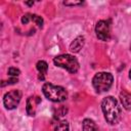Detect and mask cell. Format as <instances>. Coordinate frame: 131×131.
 <instances>
[{"instance_id": "obj_1", "label": "cell", "mask_w": 131, "mask_h": 131, "mask_svg": "<svg viewBox=\"0 0 131 131\" xmlns=\"http://www.w3.org/2000/svg\"><path fill=\"white\" fill-rule=\"evenodd\" d=\"M101 110L104 119L112 125L118 124L122 119V110L118 100L113 96H106L101 102Z\"/></svg>"}, {"instance_id": "obj_2", "label": "cell", "mask_w": 131, "mask_h": 131, "mask_svg": "<svg viewBox=\"0 0 131 131\" xmlns=\"http://www.w3.org/2000/svg\"><path fill=\"white\" fill-rule=\"evenodd\" d=\"M42 92L47 99L53 102H61L68 98V92L63 87L51 83H45L42 87Z\"/></svg>"}, {"instance_id": "obj_3", "label": "cell", "mask_w": 131, "mask_h": 131, "mask_svg": "<svg viewBox=\"0 0 131 131\" xmlns=\"http://www.w3.org/2000/svg\"><path fill=\"white\" fill-rule=\"evenodd\" d=\"M55 66L66 69L68 72L75 74L79 70V62L74 55L71 54H60L53 58Z\"/></svg>"}, {"instance_id": "obj_4", "label": "cell", "mask_w": 131, "mask_h": 131, "mask_svg": "<svg viewBox=\"0 0 131 131\" xmlns=\"http://www.w3.org/2000/svg\"><path fill=\"white\" fill-rule=\"evenodd\" d=\"M113 81L114 77L111 73L100 72L93 77L92 85L97 92H104L111 88V86L113 85Z\"/></svg>"}, {"instance_id": "obj_5", "label": "cell", "mask_w": 131, "mask_h": 131, "mask_svg": "<svg viewBox=\"0 0 131 131\" xmlns=\"http://www.w3.org/2000/svg\"><path fill=\"white\" fill-rule=\"evenodd\" d=\"M20 98H21V92L20 90H11L7 93H5L4 97H3V103H4V106L8 110H13L15 108L19 101H20Z\"/></svg>"}, {"instance_id": "obj_6", "label": "cell", "mask_w": 131, "mask_h": 131, "mask_svg": "<svg viewBox=\"0 0 131 131\" xmlns=\"http://www.w3.org/2000/svg\"><path fill=\"white\" fill-rule=\"evenodd\" d=\"M95 33L98 39L107 41L111 38V25L107 20H99L95 26Z\"/></svg>"}, {"instance_id": "obj_7", "label": "cell", "mask_w": 131, "mask_h": 131, "mask_svg": "<svg viewBox=\"0 0 131 131\" xmlns=\"http://www.w3.org/2000/svg\"><path fill=\"white\" fill-rule=\"evenodd\" d=\"M40 102V98L39 97H34V96H30L27 100V113L29 116H34L36 113V105Z\"/></svg>"}, {"instance_id": "obj_8", "label": "cell", "mask_w": 131, "mask_h": 131, "mask_svg": "<svg viewBox=\"0 0 131 131\" xmlns=\"http://www.w3.org/2000/svg\"><path fill=\"white\" fill-rule=\"evenodd\" d=\"M84 43H85V38L84 36H78L76 39H74V41L71 43L70 45V50L74 53H77L79 52L82 47L84 46Z\"/></svg>"}, {"instance_id": "obj_9", "label": "cell", "mask_w": 131, "mask_h": 131, "mask_svg": "<svg viewBox=\"0 0 131 131\" xmlns=\"http://www.w3.org/2000/svg\"><path fill=\"white\" fill-rule=\"evenodd\" d=\"M120 100L125 110L131 111V93L123 90L120 93Z\"/></svg>"}, {"instance_id": "obj_10", "label": "cell", "mask_w": 131, "mask_h": 131, "mask_svg": "<svg viewBox=\"0 0 131 131\" xmlns=\"http://www.w3.org/2000/svg\"><path fill=\"white\" fill-rule=\"evenodd\" d=\"M82 129L83 131H100L95 124V122L91 119H85L82 123Z\"/></svg>"}, {"instance_id": "obj_11", "label": "cell", "mask_w": 131, "mask_h": 131, "mask_svg": "<svg viewBox=\"0 0 131 131\" xmlns=\"http://www.w3.org/2000/svg\"><path fill=\"white\" fill-rule=\"evenodd\" d=\"M36 68H37V70H38L39 73H40L39 79H40V80H44L45 75L47 74V70H48V64H47V62L44 61V60H39V61L37 62V64H36Z\"/></svg>"}, {"instance_id": "obj_12", "label": "cell", "mask_w": 131, "mask_h": 131, "mask_svg": "<svg viewBox=\"0 0 131 131\" xmlns=\"http://www.w3.org/2000/svg\"><path fill=\"white\" fill-rule=\"evenodd\" d=\"M69 130H70V125L68 121H64V120L58 122L54 129V131H69Z\"/></svg>"}, {"instance_id": "obj_13", "label": "cell", "mask_w": 131, "mask_h": 131, "mask_svg": "<svg viewBox=\"0 0 131 131\" xmlns=\"http://www.w3.org/2000/svg\"><path fill=\"white\" fill-rule=\"evenodd\" d=\"M32 20L39 27V28H42L43 27V18L37 14H32Z\"/></svg>"}, {"instance_id": "obj_14", "label": "cell", "mask_w": 131, "mask_h": 131, "mask_svg": "<svg viewBox=\"0 0 131 131\" xmlns=\"http://www.w3.org/2000/svg\"><path fill=\"white\" fill-rule=\"evenodd\" d=\"M20 74V71L16 68H9L8 69V75L11 76V77H16Z\"/></svg>"}, {"instance_id": "obj_15", "label": "cell", "mask_w": 131, "mask_h": 131, "mask_svg": "<svg viewBox=\"0 0 131 131\" xmlns=\"http://www.w3.org/2000/svg\"><path fill=\"white\" fill-rule=\"evenodd\" d=\"M67 112H68V110H67V107H64V106H61L57 112H56V115H55V118L57 119V118H60V117H62V116H64L66 114H67Z\"/></svg>"}, {"instance_id": "obj_16", "label": "cell", "mask_w": 131, "mask_h": 131, "mask_svg": "<svg viewBox=\"0 0 131 131\" xmlns=\"http://www.w3.org/2000/svg\"><path fill=\"white\" fill-rule=\"evenodd\" d=\"M30 20H32V14H31V13H26V14L23 15V17H21V23H23L24 25H27Z\"/></svg>"}, {"instance_id": "obj_17", "label": "cell", "mask_w": 131, "mask_h": 131, "mask_svg": "<svg viewBox=\"0 0 131 131\" xmlns=\"http://www.w3.org/2000/svg\"><path fill=\"white\" fill-rule=\"evenodd\" d=\"M63 4L67 5V6H75V5H80V4H82V2H81V1H72V2H70V1H64Z\"/></svg>"}, {"instance_id": "obj_18", "label": "cell", "mask_w": 131, "mask_h": 131, "mask_svg": "<svg viewBox=\"0 0 131 131\" xmlns=\"http://www.w3.org/2000/svg\"><path fill=\"white\" fill-rule=\"evenodd\" d=\"M17 78H15V77H13V78H11V79H9L8 81H7V83L6 84H14V83H17Z\"/></svg>"}, {"instance_id": "obj_19", "label": "cell", "mask_w": 131, "mask_h": 131, "mask_svg": "<svg viewBox=\"0 0 131 131\" xmlns=\"http://www.w3.org/2000/svg\"><path fill=\"white\" fill-rule=\"evenodd\" d=\"M26 4H27V5H29V6H31V5H33V4H34V2H33V1H30V2H26Z\"/></svg>"}, {"instance_id": "obj_20", "label": "cell", "mask_w": 131, "mask_h": 131, "mask_svg": "<svg viewBox=\"0 0 131 131\" xmlns=\"http://www.w3.org/2000/svg\"><path fill=\"white\" fill-rule=\"evenodd\" d=\"M129 78H130V79H131V70H130V71H129Z\"/></svg>"}]
</instances>
